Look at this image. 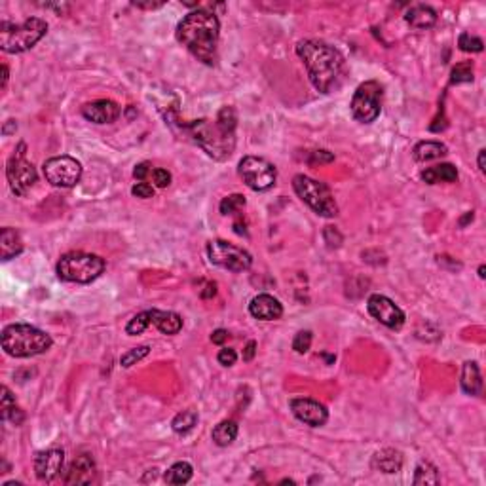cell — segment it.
Listing matches in <instances>:
<instances>
[{
	"instance_id": "44",
	"label": "cell",
	"mask_w": 486,
	"mask_h": 486,
	"mask_svg": "<svg viewBox=\"0 0 486 486\" xmlns=\"http://www.w3.org/2000/svg\"><path fill=\"white\" fill-rule=\"evenodd\" d=\"M133 6L137 8H144V10H154V8H159L164 6V2H133Z\"/></svg>"
},
{
	"instance_id": "22",
	"label": "cell",
	"mask_w": 486,
	"mask_h": 486,
	"mask_svg": "<svg viewBox=\"0 0 486 486\" xmlns=\"http://www.w3.org/2000/svg\"><path fill=\"white\" fill-rule=\"evenodd\" d=\"M23 242L19 234L15 232L14 228H2L0 232V257L6 262L10 258L21 255Z\"/></svg>"
},
{
	"instance_id": "27",
	"label": "cell",
	"mask_w": 486,
	"mask_h": 486,
	"mask_svg": "<svg viewBox=\"0 0 486 486\" xmlns=\"http://www.w3.org/2000/svg\"><path fill=\"white\" fill-rule=\"evenodd\" d=\"M192 475H194V469L188 462H177L166 471L164 480L167 485H186Z\"/></svg>"
},
{
	"instance_id": "9",
	"label": "cell",
	"mask_w": 486,
	"mask_h": 486,
	"mask_svg": "<svg viewBox=\"0 0 486 486\" xmlns=\"http://www.w3.org/2000/svg\"><path fill=\"white\" fill-rule=\"evenodd\" d=\"M207 257H209L211 264L220 266V268L235 273L249 270L253 264L251 253L237 247V245L224 242V240H213L207 243Z\"/></svg>"
},
{
	"instance_id": "31",
	"label": "cell",
	"mask_w": 486,
	"mask_h": 486,
	"mask_svg": "<svg viewBox=\"0 0 486 486\" xmlns=\"http://www.w3.org/2000/svg\"><path fill=\"white\" fill-rule=\"evenodd\" d=\"M473 82V63L471 61H463L458 63L452 72H450V84H467Z\"/></svg>"
},
{
	"instance_id": "29",
	"label": "cell",
	"mask_w": 486,
	"mask_h": 486,
	"mask_svg": "<svg viewBox=\"0 0 486 486\" xmlns=\"http://www.w3.org/2000/svg\"><path fill=\"white\" fill-rule=\"evenodd\" d=\"M196 424H197L196 410L186 409V410H182V412H179V414L173 418L171 427H173L175 433H179V435H186V433L194 429V425Z\"/></svg>"
},
{
	"instance_id": "6",
	"label": "cell",
	"mask_w": 486,
	"mask_h": 486,
	"mask_svg": "<svg viewBox=\"0 0 486 486\" xmlns=\"http://www.w3.org/2000/svg\"><path fill=\"white\" fill-rule=\"evenodd\" d=\"M105 258L84 251L65 253L57 262V278L68 283H91L105 272Z\"/></svg>"
},
{
	"instance_id": "32",
	"label": "cell",
	"mask_w": 486,
	"mask_h": 486,
	"mask_svg": "<svg viewBox=\"0 0 486 486\" xmlns=\"http://www.w3.org/2000/svg\"><path fill=\"white\" fill-rule=\"evenodd\" d=\"M150 353V346H137V348H131L128 349L124 356L120 357V364L124 367V369H129V367H133V364H137L139 361H143L144 357Z\"/></svg>"
},
{
	"instance_id": "48",
	"label": "cell",
	"mask_w": 486,
	"mask_h": 486,
	"mask_svg": "<svg viewBox=\"0 0 486 486\" xmlns=\"http://www.w3.org/2000/svg\"><path fill=\"white\" fill-rule=\"evenodd\" d=\"M469 220H473V211L467 213V215H465V217H463V219L460 220V226H465V224H467Z\"/></svg>"
},
{
	"instance_id": "10",
	"label": "cell",
	"mask_w": 486,
	"mask_h": 486,
	"mask_svg": "<svg viewBox=\"0 0 486 486\" xmlns=\"http://www.w3.org/2000/svg\"><path fill=\"white\" fill-rule=\"evenodd\" d=\"M42 173L52 186L72 188L82 179V164L72 156H53L44 162Z\"/></svg>"
},
{
	"instance_id": "12",
	"label": "cell",
	"mask_w": 486,
	"mask_h": 486,
	"mask_svg": "<svg viewBox=\"0 0 486 486\" xmlns=\"http://www.w3.org/2000/svg\"><path fill=\"white\" fill-rule=\"evenodd\" d=\"M6 179L10 182V188L15 196H25L37 182L38 175L35 166L25 159V144H19V148L6 164Z\"/></svg>"
},
{
	"instance_id": "2",
	"label": "cell",
	"mask_w": 486,
	"mask_h": 486,
	"mask_svg": "<svg viewBox=\"0 0 486 486\" xmlns=\"http://www.w3.org/2000/svg\"><path fill=\"white\" fill-rule=\"evenodd\" d=\"M237 114L234 106H222L215 120H197L184 126V133L194 139L202 150L215 159H226L235 148Z\"/></svg>"
},
{
	"instance_id": "11",
	"label": "cell",
	"mask_w": 486,
	"mask_h": 486,
	"mask_svg": "<svg viewBox=\"0 0 486 486\" xmlns=\"http://www.w3.org/2000/svg\"><path fill=\"white\" fill-rule=\"evenodd\" d=\"M237 173L243 179V182L255 192L270 190L278 179V171H275L273 164H270L264 158H258V156H245L237 166Z\"/></svg>"
},
{
	"instance_id": "46",
	"label": "cell",
	"mask_w": 486,
	"mask_h": 486,
	"mask_svg": "<svg viewBox=\"0 0 486 486\" xmlns=\"http://www.w3.org/2000/svg\"><path fill=\"white\" fill-rule=\"evenodd\" d=\"M485 156H486V150H485V148H480V150H478V159H477L480 173H485V169H486V167H485Z\"/></svg>"
},
{
	"instance_id": "39",
	"label": "cell",
	"mask_w": 486,
	"mask_h": 486,
	"mask_svg": "<svg viewBox=\"0 0 486 486\" xmlns=\"http://www.w3.org/2000/svg\"><path fill=\"white\" fill-rule=\"evenodd\" d=\"M131 194L137 197H143V200H148V197L154 196V188L148 182H137L135 186L131 188Z\"/></svg>"
},
{
	"instance_id": "26",
	"label": "cell",
	"mask_w": 486,
	"mask_h": 486,
	"mask_svg": "<svg viewBox=\"0 0 486 486\" xmlns=\"http://www.w3.org/2000/svg\"><path fill=\"white\" fill-rule=\"evenodd\" d=\"M237 431H240V427H237L234 420H222V422H219V424L213 427L211 437L215 440V445L228 447V445H232L235 440Z\"/></svg>"
},
{
	"instance_id": "38",
	"label": "cell",
	"mask_w": 486,
	"mask_h": 486,
	"mask_svg": "<svg viewBox=\"0 0 486 486\" xmlns=\"http://www.w3.org/2000/svg\"><path fill=\"white\" fill-rule=\"evenodd\" d=\"M217 359H219V363L222 364V367H232V364H235V361H237V353H235V349L232 348H222L219 351Z\"/></svg>"
},
{
	"instance_id": "25",
	"label": "cell",
	"mask_w": 486,
	"mask_h": 486,
	"mask_svg": "<svg viewBox=\"0 0 486 486\" xmlns=\"http://www.w3.org/2000/svg\"><path fill=\"white\" fill-rule=\"evenodd\" d=\"M447 154V144L439 143V141H422L412 148V156L416 162H431V159H439Z\"/></svg>"
},
{
	"instance_id": "37",
	"label": "cell",
	"mask_w": 486,
	"mask_h": 486,
	"mask_svg": "<svg viewBox=\"0 0 486 486\" xmlns=\"http://www.w3.org/2000/svg\"><path fill=\"white\" fill-rule=\"evenodd\" d=\"M152 179H154V184H156L158 188H166V186L171 184V173H169L167 169H162V167L152 169Z\"/></svg>"
},
{
	"instance_id": "1",
	"label": "cell",
	"mask_w": 486,
	"mask_h": 486,
	"mask_svg": "<svg viewBox=\"0 0 486 486\" xmlns=\"http://www.w3.org/2000/svg\"><path fill=\"white\" fill-rule=\"evenodd\" d=\"M219 37V17L215 15V12L204 8H197L188 15H184L177 27V40L205 65H215L217 61Z\"/></svg>"
},
{
	"instance_id": "35",
	"label": "cell",
	"mask_w": 486,
	"mask_h": 486,
	"mask_svg": "<svg viewBox=\"0 0 486 486\" xmlns=\"http://www.w3.org/2000/svg\"><path fill=\"white\" fill-rule=\"evenodd\" d=\"M311 348V333L310 331H300L296 333L295 340H293V349L296 353H308V349Z\"/></svg>"
},
{
	"instance_id": "5",
	"label": "cell",
	"mask_w": 486,
	"mask_h": 486,
	"mask_svg": "<svg viewBox=\"0 0 486 486\" xmlns=\"http://www.w3.org/2000/svg\"><path fill=\"white\" fill-rule=\"evenodd\" d=\"M48 32V23L40 17H29L19 25L2 21L0 23V48L6 53L29 52L30 48L44 38Z\"/></svg>"
},
{
	"instance_id": "45",
	"label": "cell",
	"mask_w": 486,
	"mask_h": 486,
	"mask_svg": "<svg viewBox=\"0 0 486 486\" xmlns=\"http://www.w3.org/2000/svg\"><path fill=\"white\" fill-rule=\"evenodd\" d=\"M15 129H17V124H15V120H8L6 126L2 128V133H4V135H10L12 131H15Z\"/></svg>"
},
{
	"instance_id": "40",
	"label": "cell",
	"mask_w": 486,
	"mask_h": 486,
	"mask_svg": "<svg viewBox=\"0 0 486 486\" xmlns=\"http://www.w3.org/2000/svg\"><path fill=\"white\" fill-rule=\"evenodd\" d=\"M310 154H311V158H310L311 166H315V164H329V162H333L334 159L333 154L327 150H313L310 152Z\"/></svg>"
},
{
	"instance_id": "13",
	"label": "cell",
	"mask_w": 486,
	"mask_h": 486,
	"mask_svg": "<svg viewBox=\"0 0 486 486\" xmlns=\"http://www.w3.org/2000/svg\"><path fill=\"white\" fill-rule=\"evenodd\" d=\"M367 310L378 323L387 329L399 331L405 325V311L384 295H371L367 300Z\"/></svg>"
},
{
	"instance_id": "16",
	"label": "cell",
	"mask_w": 486,
	"mask_h": 486,
	"mask_svg": "<svg viewBox=\"0 0 486 486\" xmlns=\"http://www.w3.org/2000/svg\"><path fill=\"white\" fill-rule=\"evenodd\" d=\"M122 108L110 99H97L82 106V116L93 124H113L120 118Z\"/></svg>"
},
{
	"instance_id": "17",
	"label": "cell",
	"mask_w": 486,
	"mask_h": 486,
	"mask_svg": "<svg viewBox=\"0 0 486 486\" xmlns=\"http://www.w3.org/2000/svg\"><path fill=\"white\" fill-rule=\"evenodd\" d=\"M249 313L253 318L262 319V321H273V319H280L283 315V306L275 296L260 293V295L253 296V300L249 302Z\"/></svg>"
},
{
	"instance_id": "47",
	"label": "cell",
	"mask_w": 486,
	"mask_h": 486,
	"mask_svg": "<svg viewBox=\"0 0 486 486\" xmlns=\"http://www.w3.org/2000/svg\"><path fill=\"white\" fill-rule=\"evenodd\" d=\"M8 78H10V70H8V67H6V65H2V90H4V88H6Z\"/></svg>"
},
{
	"instance_id": "28",
	"label": "cell",
	"mask_w": 486,
	"mask_h": 486,
	"mask_svg": "<svg viewBox=\"0 0 486 486\" xmlns=\"http://www.w3.org/2000/svg\"><path fill=\"white\" fill-rule=\"evenodd\" d=\"M414 485H439L440 477L437 467L433 465L431 462H420L416 465V471H414Z\"/></svg>"
},
{
	"instance_id": "19",
	"label": "cell",
	"mask_w": 486,
	"mask_h": 486,
	"mask_svg": "<svg viewBox=\"0 0 486 486\" xmlns=\"http://www.w3.org/2000/svg\"><path fill=\"white\" fill-rule=\"evenodd\" d=\"M402 467V454L395 448H382L376 454L372 456V469L393 475Z\"/></svg>"
},
{
	"instance_id": "30",
	"label": "cell",
	"mask_w": 486,
	"mask_h": 486,
	"mask_svg": "<svg viewBox=\"0 0 486 486\" xmlns=\"http://www.w3.org/2000/svg\"><path fill=\"white\" fill-rule=\"evenodd\" d=\"M150 325H152L150 310H144L141 311V313H137L135 318L129 319V323L126 325V333H128L129 336H135V334L144 333V331H146Z\"/></svg>"
},
{
	"instance_id": "23",
	"label": "cell",
	"mask_w": 486,
	"mask_h": 486,
	"mask_svg": "<svg viewBox=\"0 0 486 486\" xmlns=\"http://www.w3.org/2000/svg\"><path fill=\"white\" fill-rule=\"evenodd\" d=\"M462 389L471 397H478L483 389V378L475 361H465L462 369Z\"/></svg>"
},
{
	"instance_id": "41",
	"label": "cell",
	"mask_w": 486,
	"mask_h": 486,
	"mask_svg": "<svg viewBox=\"0 0 486 486\" xmlns=\"http://www.w3.org/2000/svg\"><path fill=\"white\" fill-rule=\"evenodd\" d=\"M148 175H152V167L150 164H146V162H143V164H139V166L133 169V177H135L137 181L143 182Z\"/></svg>"
},
{
	"instance_id": "24",
	"label": "cell",
	"mask_w": 486,
	"mask_h": 486,
	"mask_svg": "<svg viewBox=\"0 0 486 486\" xmlns=\"http://www.w3.org/2000/svg\"><path fill=\"white\" fill-rule=\"evenodd\" d=\"M422 181L427 184H439V182L458 181V169L452 164H439V166L427 167L422 171Z\"/></svg>"
},
{
	"instance_id": "33",
	"label": "cell",
	"mask_w": 486,
	"mask_h": 486,
	"mask_svg": "<svg viewBox=\"0 0 486 486\" xmlns=\"http://www.w3.org/2000/svg\"><path fill=\"white\" fill-rule=\"evenodd\" d=\"M245 207V197L242 194H230L220 202V213L222 215H235Z\"/></svg>"
},
{
	"instance_id": "15",
	"label": "cell",
	"mask_w": 486,
	"mask_h": 486,
	"mask_svg": "<svg viewBox=\"0 0 486 486\" xmlns=\"http://www.w3.org/2000/svg\"><path fill=\"white\" fill-rule=\"evenodd\" d=\"M63 463H65V452L61 448H50V450L38 452L37 458H35L37 478L42 483H50L59 475L61 469H63Z\"/></svg>"
},
{
	"instance_id": "4",
	"label": "cell",
	"mask_w": 486,
	"mask_h": 486,
	"mask_svg": "<svg viewBox=\"0 0 486 486\" xmlns=\"http://www.w3.org/2000/svg\"><path fill=\"white\" fill-rule=\"evenodd\" d=\"M52 344L50 334L27 323H12L2 331V349L17 359L40 356L52 348Z\"/></svg>"
},
{
	"instance_id": "7",
	"label": "cell",
	"mask_w": 486,
	"mask_h": 486,
	"mask_svg": "<svg viewBox=\"0 0 486 486\" xmlns=\"http://www.w3.org/2000/svg\"><path fill=\"white\" fill-rule=\"evenodd\" d=\"M293 188H295L296 196L300 197L313 213L327 217V219H333L338 215V205L334 202L333 192L325 182L315 181L308 175H295Z\"/></svg>"
},
{
	"instance_id": "8",
	"label": "cell",
	"mask_w": 486,
	"mask_h": 486,
	"mask_svg": "<svg viewBox=\"0 0 486 486\" xmlns=\"http://www.w3.org/2000/svg\"><path fill=\"white\" fill-rule=\"evenodd\" d=\"M382 95H384V88L376 80L359 84L349 105L353 118L361 124L376 122L382 113Z\"/></svg>"
},
{
	"instance_id": "36",
	"label": "cell",
	"mask_w": 486,
	"mask_h": 486,
	"mask_svg": "<svg viewBox=\"0 0 486 486\" xmlns=\"http://www.w3.org/2000/svg\"><path fill=\"white\" fill-rule=\"evenodd\" d=\"M2 420L4 422H10V424L14 425H21L23 422H25V414H23V410L17 407V405H14L12 409H8L6 412H2Z\"/></svg>"
},
{
	"instance_id": "3",
	"label": "cell",
	"mask_w": 486,
	"mask_h": 486,
	"mask_svg": "<svg viewBox=\"0 0 486 486\" xmlns=\"http://www.w3.org/2000/svg\"><path fill=\"white\" fill-rule=\"evenodd\" d=\"M296 53L304 61L311 86L318 91L331 93L342 82L344 57L336 48L323 40H300Z\"/></svg>"
},
{
	"instance_id": "20",
	"label": "cell",
	"mask_w": 486,
	"mask_h": 486,
	"mask_svg": "<svg viewBox=\"0 0 486 486\" xmlns=\"http://www.w3.org/2000/svg\"><path fill=\"white\" fill-rule=\"evenodd\" d=\"M405 21L409 23L410 27H414V29H431L433 25L437 23V12L431 6L416 4V6L407 10Z\"/></svg>"
},
{
	"instance_id": "42",
	"label": "cell",
	"mask_w": 486,
	"mask_h": 486,
	"mask_svg": "<svg viewBox=\"0 0 486 486\" xmlns=\"http://www.w3.org/2000/svg\"><path fill=\"white\" fill-rule=\"evenodd\" d=\"M255 353H257V342L249 340L247 344H245V348H243V353H242L243 361H253Z\"/></svg>"
},
{
	"instance_id": "43",
	"label": "cell",
	"mask_w": 486,
	"mask_h": 486,
	"mask_svg": "<svg viewBox=\"0 0 486 486\" xmlns=\"http://www.w3.org/2000/svg\"><path fill=\"white\" fill-rule=\"evenodd\" d=\"M228 336H230V334H228L226 329H217V331L211 334V342L213 344H217V346H220V344H224V342L228 340Z\"/></svg>"
},
{
	"instance_id": "21",
	"label": "cell",
	"mask_w": 486,
	"mask_h": 486,
	"mask_svg": "<svg viewBox=\"0 0 486 486\" xmlns=\"http://www.w3.org/2000/svg\"><path fill=\"white\" fill-rule=\"evenodd\" d=\"M150 319L152 325L158 329L162 334H177L181 333L182 329V318L175 311H164L152 308L150 310Z\"/></svg>"
},
{
	"instance_id": "49",
	"label": "cell",
	"mask_w": 486,
	"mask_h": 486,
	"mask_svg": "<svg viewBox=\"0 0 486 486\" xmlns=\"http://www.w3.org/2000/svg\"><path fill=\"white\" fill-rule=\"evenodd\" d=\"M486 268H485V264H480V266H478V278H480V280H485V275H486Z\"/></svg>"
},
{
	"instance_id": "34",
	"label": "cell",
	"mask_w": 486,
	"mask_h": 486,
	"mask_svg": "<svg viewBox=\"0 0 486 486\" xmlns=\"http://www.w3.org/2000/svg\"><path fill=\"white\" fill-rule=\"evenodd\" d=\"M458 46H460L462 52L480 53L483 52V48H485V42L478 37H471L469 32H462L460 38H458Z\"/></svg>"
},
{
	"instance_id": "18",
	"label": "cell",
	"mask_w": 486,
	"mask_h": 486,
	"mask_svg": "<svg viewBox=\"0 0 486 486\" xmlns=\"http://www.w3.org/2000/svg\"><path fill=\"white\" fill-rule=\"evenodd\" d=\"M95 462L88 454H82L70 463L65 477V485H90L95 480Z\"/></svg>"
},
{
	"instance_id": "14",
	"label": "cell",
	"mask_w": 486,
	"mask_h": 486,
	"mask_svg": "<svg viewBox=\"0 0 486 486\" xmlns=\"http://www.w3.org/2000/svg\"><path fill=\"white\" fill-rule=\"evenodd\" d=\"M289 407H291V412L295 414L296 420H300V422H304L306 425H311V427H321L329 420L327 407L321 405L319 401H315V399L296 397V399H291Z\"/></svg>"
}]
</instances>
